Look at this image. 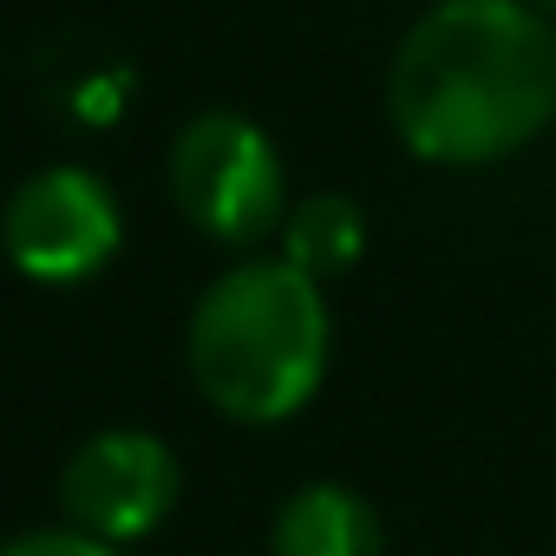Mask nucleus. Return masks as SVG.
<instances>
[{
  "label": "nucleus",
  "mask_w": 556,
  "mask_h": 556,
  "mask_svg": "<svg viewBox=\"0 0 556 556\" xmlns=\"http://www.w3.org/2000/svg\"><path fill=\"white\" fill-rule=\"evenodd\" d=\"M164 177L184 223L223 249H255L282 236L289 164L249 112H197L190 125H177Z\"/></svg>",
  "instance_id": "3"
},
{
  "label": "nucleus",
  "mask_w": 556,
  "mask_h": 556,
  "mask_svg": "<svg viewBox=\"0 0 556 556\" xmlns=\"http://www.w3.org/2000/svg\"><path fill=\"white\" fill-rule=\"evenodd\" d=\"M268 556H387V523L354 484L315 478L282 497L268 523Z\"/></svg>",
  "instance_id": "6"
},
{
  "label": "nucleus",
  "mask_w": 556,
  "mask_h": 556,
  "mask_svg": "<svg viewBox=\"0 0 556 556\" xmlns=\"http://www.w3.org/2000/svg\"><path fill=\"white\" fill-rule=\"evenodd\" d=\"M0 556H125V549H112V543H99V536H79V530H66V523H47V530L8 536V543H0Z\"/></svg>",
  "instance_id": "8"
},
{
  "label": "nucleus",
  "mask_w": 556,
  "mask_h": 556,
  "mask_svg": "<svg viewBox=\"0 0 556 556\" xmlns=\"http://www.w3.org/2000/svg\"><path fill=\"white\" fill-rule=\"evenodd\" d=\"M328 295L282 255H242L197 295L184 367L197 393L236 426H282L328 380Z\"/></svg>",
  "instance_id": "2"
},
{
  "label": "nucleus",
  "mask_w": 556,
  "mask_h": 556,
  "mask_svg": "<svg viewBox=\"0 0 556 556\" xmlns=\"http://www.w3.org/2000/svg\"><path fill=\"white\" fill-rule=\"evenodd\" d=\"M530 8H543V14H556V0H530Z\"/></svg>",
  "instance_id": "9"
},
{
  "label": "nucleus",
  "mask_w": 556,
  "mask_h": 556,
  "mask_svg": "<svg viewBox=\"0 0 556 556\" xmlns=\"http://www.w3.org/2000/svg\"><path fill=\"white\" fill-rule=\"evenodd\" d=\"M282 262H295L302 275L328 282V275H348L361 255H367V216L354 197L341 190H315V197H295L289 216H282V236H275Z\"/></svg>",
  "instance_id": "7"
},
{
  "label": "nucleus",
  "mask_w": 556,
  "mask_h": 556,
  "mask_svg": "<svg viewBox=\"0 0 556 556\" xmlns=\"http://www.w3.org/2000/svg\"><path fill=\"white\" fill-rule=\"evenodd\" d=\"M177 491H184V465L170 439L144 426H105L79 439L73 458L60 465V523L112 549H131L177 510Z\"/></svg>",
  "instance_id": "5"
},
{
  "label": "nucleus",
  "mask_w": 556,
  "mask_h": 556,
  "mask_svg": "<svg viewBox=\"0 0 556 556\" xmlns=\"http://www.w3.org/2000/svg\"><path fill=\"white\" fill-rule=\"evenodd\" d=\"M125 242V210L112 184L86 164H47L14 184L0 210V249L8 262L40 289H73L118 255Z\"/></svg>",
  "instance_id": "4"
},
{
  "label": "nucleus",
  "mask_w": 556,
  "mask_h": 556,
  "mask_svg": "<svg viewBox=\"0 0 556 556\" xmlns=\"http://www.w3.org/2000/svg\"><path fill=\"white\" fill-rule=\"evenodd\" d=\"M387 118L419 164L484 170L556 118V27L530 0H432L387 73Z\"/></svg>",
  "instance_id": "1"
}]
</instances>
